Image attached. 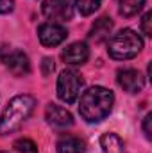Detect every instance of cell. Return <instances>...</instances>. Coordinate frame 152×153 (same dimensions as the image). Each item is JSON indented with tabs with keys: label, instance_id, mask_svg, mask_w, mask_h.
Listing matches in <instances>:
<instances>
[{
	"label": "cell",
	"instance_id": "6da1fadb",
	"mask_svg": "<svg viewBox=\"0 0 152 153\" xmlns=\"http://www.w3.org/2000/svg\"><path fill=\"white\" fill-rule=\"evenodd\" d=\"M113 93L106 87L95 85V87H90L88 91L82 93L81 102H79V112H81L84 121L99 123L109 116L111 109H113Z\"/></svg>",
	"mask_w": 152,
	"mask_h": 153
},
{
	"label": "cell",
	"instance_id": "7a4b0ae2",
	"mask_svg": "<svg viewBox=\"0 0 152 153\" xmlns=\"http://www.w3.org/2000/svg\"><path fill=\"white\" fill-rule=\"evenodd\" d=\"M34 107H36V100L31 94L14 96L7 103L4 114L0 117V135H7V134L16 132L29 119V116L32 114Z\"/></svg>",
	"mask_w": 152,
	"mask_h": 153
},
{
	"label": "cell",
	"instance_id": "3957f363",
	"mask_svg": "<svg viewBox=\"0 0 152 153\" xmlns=\"http://www.w3.org/2000/svg\"><path fill=\"white\" fill-rule=\"evenodd\" d=\"M143 48V39L131 29H122L111 36L108 45V53L116 61L134 59Z\"/></svg>",
	"mask_w": 152,
	"mask_h": 153
},
{
	"label": "cell",
	"instance_id": "277c9868",
	"mask_svg": "<svg viewBox=\"0 0 152 153\" xmlns=\"http://www.w3.org/2000/svg\"><path fill=\"white\" fill-rule=\"evenodd\" d=\"M84 85V80L75 70H65L57 78V96L65 103H74L77 102L81 89Z\"/></svg>",
	"mask_w": 152,
	"mask_h": 153
},
{
	"label": "cell",
	"instance_id": "5b68a950",
	"mask_svg": "<svg viewBox=\"0 0 152 153\" xmlns=\"http://www.w3.org/2000/svg\"><path fill=\"white\" fill-rule=\"evenodd\" d=\"M0 62H4V66L14 76H25L31 73V61H29L27 53H23L22 50L2 46L0 48Z\"/></svg>",
	"mask_w": 152,
	"mask_h": 153
},
{
	"label": "cell",
	"instance_id": "8992f818",
	"mask_svg": "<svg viewBox=\"0 0 152 153\" xmlns=\"http://www.w3.org/2000/svg\"><path fill=\"white\" fill-rule=\"evenodd\" d=\"M43 16L47 20H50L52 23H63L72 20L74 16V7L70 4V0H45L41 5Z\"/></svg>",
	"mask_w": 152,
	"mask_h": 153
},
{
	"label": "cell",
	"instance_id": "52a82bcc",
	"mask_svg": "<svg viewBox=\"0 0 152 153\" xmlns=\"http://www.w3.org/2000/svg\"><path fill=\"white\" fill-rule=\"evenodd\" d=\"M66 36H68L66 29H65L63 25H59V23L48 22V23L39 25V29H38L39 43H41L43 46H48V48L61 45V43L66 39Z\"/></svg>",
	"mask_w": 152,
	"mask_h": 153
},
{
	"label": "cell",
	"instance_id": "ba28073f",
	"mask_svg": "<svg viewBox=\"0 0 152 153\" xmlns=\"http://www.w3.org/2000/svg\"><path fill=\"white\" fill-rule=\"evenodd\" d=\"M116 80H118V85L127 93H140L145 85L143 75L138 70H131V68L129 70H120Z\"/></svg>",
	"mask_w": 152,
	"mask_h": 153
},
{
	"label": "cell",
	"instance_id": "9c48e42d",
	"mask_svg": "<svg viewBox=\"0 0 152 153\" xmlns=\"http://www.w3.org/2000/svg\"><path fill=\"white\" fill-rule=\"evenodd\" d=\"M45 117H47V123L56 126V128H68L74 125V117L72 114L61 107V105H56V103H48L47 109H45Z\"/></svg>",
	"mask_w": 152,
	"mask_h": 153
},
{
	"label": "cell",
	"instance_id": "30bf717a",
	"mask_svg": "<svg viewBox=\"0 0 152 153\" xmlns=\"http://www.w3.org/2000/svg\"><path fill=\"white\" fill-rule=\"evenodd\" d=\"M63 59L66 64H72V66H82L88 59H90V48L86 43H72L68 45L65 50H63Z\"/></svg>",
	"mask_w": 152,
	"mask_h": 153
},
{
	"label": "cell",
	"instance_id": "8fae6325",
	"mask_svg": "<svg viewBox=\"0 0 152 153\" xmlns=\"http://www.w3.org/2000/svg\"><path fill=\"white\" fill-rule=\"evenodd\" d=\"M111 30H113V22H111V18L102 16V18H99V20L93 23V27H91V30H90V38L93 39L95 43H102V41H108V39H109Z\"/></svg>",
	"mask_w": 152,
	"mask_h": 153
},
{
	"label": "cell",
	"instance_id": "7c38bea8",
	"mask_svg": "<svg viewBox=\"0 0 152 153\" xmlns=\"http://www.w3.org/2000/svg\"><path fill=\"white\" fill-rule=\"evenodd\" d=\"M57 153H84L86 146L84 141H81L75 135H63L57 141Z\"/></svg>",
	"mask_w": 152,
	"mask_h": 153
},
{
	"label": "cell",
	"instance_id": "4fadbf2b",
	"mask_svg": "<svg viewBox=\"0 0 152 153\" xmlns=\"http://www.w3.org/2000/svg\"><path fill=\"white\" fill-rule=\"evenodd\" d=\"M100 148L102 153H123V141L116 134L108 132L100 137Z\"/></svg>",
	"mask_w": 152,
	"mask_h": 153
},
{
	"label": "cell",
	"instance_id": "5bb4252c",
	"mask_svg": "<svg viewBox=\"0 0 152 153\" xmlns=\"http://www.w3.org/2000/svg\"><path fill=\"white\" fill-rule=\"evenodd\" d=\"M116 2H118V11L122 16H134L145 5V0H116Z\"/></svg>",
	"mask_w": 152,
	"mask_h": 153
},
{
	"label": "cell",
	"instance_id": "9a60e30c",
	"mask_svg": "<svg viewBox=\"0 0 152 153\" xmlns=\"http://www.w3.org/2000/svg\"><path fill=\"white\" fill-rule=\"evenodd\" d=\"M74 4H75L77 11L82 16H90V14H93L100 7L102 0H74Z\"/></svg>",
	"mask_w": 152,
	"mask_h": 153
},
{
	"label": "cell",
	"instance_id": "2e32d148",
	"mask_svg": "<svg viewBox=\"0 0 152 153\" xmlns=\"http://www.w3.org/2000/svg\"><path fill=\"white\" fill-rule=\"evenodd\" d=\"M14 152L16 153H38V146L31 139H18L14 143Z\"/></svg>",
	"mask_w": 152,
	"mask_h": 153
},
{
	"label": "cell",
	"instance_id": "e0dca14e",
	"mask_svg": "<svg viewBox=\"0 0 152 153\" xmlns=\"http://www.w3.org/2000/svg\"><path fill=\"white\" fill-rule=\"evenodd\" d=\"M152 18V13H145L143 18H141V29H143V34L145 36H152V27H150V20Z\"/></svg>",
	"mask_w": 152,
	"mask_h": 153
},
{
	"label": "cell",
	"instance_id": "ac0fdd59",
	"mask_svg": "<svg viewBox=\"0 0 152 153\" xmlns=\"http://www.w3.org/2000/svg\"><path fill=\"white\" fill-rule=\"evenodd\" d=\"M14 9V0H0V14H7Z\"/></svg>",
	"mask_w": 152,
	"mask_h": 153
},
{
	"label": "cell",
	"instance_id": "d6986e66",
	"mask_svg": "<svg viewBox=\"0 0 152 153\" xmlns=\"http://www.w3.org/2000/svg\"><path fill=\"white\" fill-rule=\"evenodd\" d=\"M150 121H152V114H147V116H145V121H143V132H145V137H147V139H150V137H152Z\"/></svg>",
	"mask_w": 152,
	"mask_h": 153
},
{
	"label": "cell",
	"instance_id": "ffe728a7",
	"mask_svg": "<svg viewBox=\"0 0 152 153\" xmlns=\"http://www.w3.org/2000/svg\"><path fill=\"white\" fill-rule=\"evenodd\" d=\"M50 71H54V61L47 57V59H43V73L48 75Z\"/></svg>",
	"mask_w": 152,
	"mask_h": 153
}]
</instances>
